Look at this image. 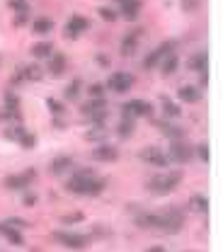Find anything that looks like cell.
<instances>
[{
  "mask_svg": "<svg viewBox=\"0 0 223 252\" xmlns=\"http://www.w3.org/2000/svg\"><path fill=\"white\" fill-rule=\"evenodd\" d=\"M104 88H109V90L117 92V95H126V92L134 88V75L126 73V71H117V73L109 75V80H107Z\"/></svg>",
  "mask_w": 223,
  "mask_h": 252,
  "instance_id": "8fae6325",
  "label": "cell"
},
{
  "mask_svg": "<svg viewBox=\"0 0 223 252\" xmlns=\"http://www.w3.org/2000/svg\"><path fill=\"white\" fill-rule=\"evenodd\" d=\"M138 160H143L146 165H150V167H158V170H167V165H170V160H167V155L158 148V146H146L141 153H138Z\"/></svg>",
  "mask_w": 223,
  "mask_h": 252,
  "instance_id": "30bf717a",
  "label": "cell"
},
{
  "mask_svg": "<svg viewBox=\"0 0 223 252\" xmlns=\"http://www.w3.org/2000/svg\"><path fill=\"white\" fill-rule=\"evenodd\" d=\"M189 211H194V213H208V199L204 194H192L189 196Z\"/></svg>",
  "mask_w": 223,
  "mask_h": 252,
  "instance_id": "f1b7e54d",
  "label": "cell"
},
{
  "mask_svg": "<svg viewBox=\"0 0 223 252\" xmlns=\"http://www.w3.org/2000/svg\"><path fill=\"white\" fill-rule=\"evenodd\" d=\"M165 155H167V160H172L177 165H187L194 160V146H189L187 141H172Z\"/></svg>",
  "mask_w": 223,
  "mask_h": 252,
  "instance_id": "5b68a950",
  "label": "cell"
},
{
  "mask_svg": "<svg viewBox=\"0 0 223 252\" xmlns=\"http://www.w3.org/2000/svg\"><path fill=\"white\" fill-rule=\"evenodd\" d=\"M107 114H109V109H102V112H97V114H90V117H88V121H90L92 126H97V124H104Z\"/></svg>",
  "mask_w": 223,
  "mask_h": 252,
  "instance_id": "ee69618b",
  "label": "cell"
},
{
  "mask_svg": "<svg viewBox=\"0 0 223 252\" xmlns=\"http://www.w3.org/2000/svg\"><path fill=\"white\" fill-rule=\"evenodd\" d=\"M25 131H27L25 124H13V126H8V129L3 131V138H8V141H17Z\"/></svg>",
  "mask_w": 223,
  "mask_h": 252,
  "instance_id": "836d02e7",
  "label": "cell"
},
{
  "mask_svg": "<svg viewBox=\"0 0 223 252\" xmlns=\"http://www.w3.org/2000/svg\"><path fill=\"white\" fill-rule=\"evenodd\" d=\"M104 189H107V179H102V177H90V184H88V196H100Z\"/></svg>",
  "mask_w": 223,
  "mask_h": 252,
  "instance_id": "d6a6232c",
  "label": "cell"
},
{
  "mask_svg": "<svg viewBox=\"0 0 223 252\" xmlns=\"http://www.w3.org/2000/svg\"><path fill=\"white\" fill-rule=\"evenodd\" d=\"M88 184H90V177L73 175L71 179L63 182V189H66L68 194H75V196H88Z\"/></svg>",
  "mask_w": 223,
  "mask_h": 252,
  "instance_id": "2e32d148",
  "label": "cell"
},
{
  "mask_svg": "<svg viewBox=\"0 0 223 252\" xmlns=\"http://www.w3.org/2000/svg\"><path fill=\"white\" fill-rule=\"evenodd\" d=\"M51 240L59 242L61 247H66V250H85V247H90V242H92L90 235L71 233V230H54V233H51Z\"/></svg>",
  "mask_w": 223,
  "mask_h": 252,
  "instance_id": "7a4b0ae2",
  "label": "cell"
},
{
  "mask_svg": "<svg viewBox=\"0 0 223 252\" xmlns=\"http://www.w3.org/2000/svg\"><path fill=\"white\" fill-rule=\"evenodd\" d=\"M73 165H75V160H73L71 155H56V158L51 160V165H49V172L56 175V177H61V175H66L68 170H73Z\"/></svg>",
  "mask_w": 223,
  "mask_h": 252,
  "instance_id": "d6986e66",
  "label": "cell"
},
{
  "mask_svg": "<svg viewBox=\"0 0 223 252\" xmlns=\"http://www.w3.org/2000/svg\"><path fill=\"white\" fill-rule=\"evenodd\" d=\"M104 138H107V129H104V124H97V126H92V129L85 133V141H92V143H107Z\"/></svg>",
  "mask_w": 223,
  "mask_h": 252,
  "instance_id": "4dcf8cb0",
  "label": "cell"
},
{
  "mask_svg": "<svg viewBox=\"0 0 223 252\" xmlns=\"http://www.w3.org/2000/svg\"><path fill=\"white\" fill-rule=\"evenodd\" d=\"M134 223H136V228H141V230H163V216H160V213L141 211Z\"/></svg>",
  "mask_w": 223,
  "mask_h": 252,
  "instance_id": "5bb4252c",
  "label": "cell"
},
{
  "mask_svg": "<svg viewBox=\"0 0 223 252\" xmlns=\"http://www.w3.org/2000/svg\"><path fill=\"white\" fill-rule=\"evenodd\" d=\"M206 83H208V75H206V73H199V85H196V88L201 90V88H206Z\"/></svg>",
  "mask_w": 223,
  "mask_h": 252,
  "instance_id": "816d5d0a",
  "label": "cell"
},
{
  "mask_svg": "<svg viewBox=\"0 0 223 252\" xmlns=\"http://www.w3.org/2000/svg\"><path fill=\"white\" fill-rule=\"evenodd\" d=\"M143 34H146L143 27H134V30H129V32L121 37V42H119V54H121L124 59L134 56L136 49H138V42L143 39Z\"/></svg>",
  "mask_w": 223,
  "mask_h": 252,
  "instance_id": "9c48e42d",
  "label": "cell"
},
{
  "mask_svg": "<svg viewBox=\"0 0 223 252\" xmlns=\"http://www.w3.org/2000/svg\"><path fill=\"white\" fill-rule=\"evenodd\" d=\"M182 179H184V172H182V170H170V172H165V175L150 177L148 184H146V189H148L150 194H155V196H167V194H172V192L182 184Z\"/></svg>",
  "mask_w": 223,
  "mask_h": 252,
  "instance_id": "6da1fadb",
  "label": "cell"
},
{
  "mask_svg": "<svg viewBox=\"0 0 223 252\" xmlns=\"http://www.w3.org/2000/svg\"><path fill=\"white\" fill-rule=\"evenodd\" d=\"M34 179H37V170H34V167H27V170L20 172V175H8V177L3 179V187L10 189V192H27V187H30Z\"/></svg>",
  "mask_w": 223,
  "mask_h": 252,
  "instance_id": "8992f818",
  "label": "cell"
},
{
  "mask_svg": "<svg viewBox=\"0 0 223 252\" xmlns=\"http://www.w3.org/2000/svg\"><path fill=\"white\" fill-rule=\"evenodd\" d=\"M37 201H39V196H37V194H32V192H27V194L22 196V206H27V208L37 206Z\"/></svg>",
  "mask_w": 223,
  "mask_h": 252,
  "instance_id": "f6af8a7d",
  "label": "cell"
},
{
  "mask_svg": "<svg viewBox=\"0 0 223 252\" xmlns=\"http://www.w3.org/2000/svg\"><path fill=\"white\" fill-rule=\"evenodd\" d=\"M97 15H100L104 22H117V20H119V10H114V8H107V5L97 8Z\"/></svg>",
  "mask_w": 223,
  "mask_h": 252,
  "instance_id": "8d00e7d4",
  "label": "cell"
},
{
  "mask_svg": "<svg viewBox=\"0 0 223 252\" xmlns=\"http://www.w3.org/2000/svg\"><path fill=\"white\" fill-rule=\"evenodd\" d=\"M85 221V213L83 211H73V213H66V216H61V225H75V223H83Z\"/></svg>",
  "mask_w": 223,
  "mask_h": 252,
  "instance_id": "d590c367",
  "label": "cell"
},
{
  "mask_svg": "<svg viewBox=\"0 0 223 252\" xmlns=\"http://www.w3.org/2000/svg\"><path fill=\"white\" fill-rule=\"evenodd\" d=\"M160 216H163V230H160V233L175 235V233H179V230L184 228V211H182V208L167 206V208L160 211Z\"/></svg>",
  "mask_w": 223,
  "mask_h": 252,
  "instance_id": "277c9868",
  "label": "cell"
},
{
  "mask_svg": "<svg viewBox=\"0 0 223 252\" xmlns=\"http://www.w3.org/2000/svg\"><path fill=\"white\" fill-rule=\"evenodd\" d=\"M160 102H163V114L167 117V119H179L182 117V107H177V102H172L170 97H160Z\"/></svg>",
  "mask_w": 223,
  "mask_h": 252,
  "instance_id": "4316f807",
  "label": "cell"
},
{
  "mask_svg": "<svg viewBox=\"0 0 223 252\" xmlns=\"http://www.w3.org/2000/svg\"><path fill=\"white\" fill-rule=\"evenodd\" d=\"M51 126H54L56 131H63V129H66V121H63V117H54V121H51Z\"/></svg>",
  "mask_w": 223,
  "mask_h": 252,
  "instance_id": "681fc988",
  "label": "cell"
},
{
  "mask_svg": "<svg viewBox=\"0 0 223 252\" xmlns=\"http://www.w3.org/2000/svg\"><path fill=\"white\" fill-rule=\"evenodd\" d=\"M46 107H49V112H51L54 117H63V114H66V104H63L61 100H56V97H49V100H46Z\"/></svg>",
  "mask_w": 223,
  "mask_h": 252,
  "instance_id": "e575fe53",
  "label": "cell"
},
{
  "mask_svg": "<svg viewBox=\"0 0 223 252\" xmlns=\"http://www.w3.org/2000/svg\"><path fill=\"white\" fill-rule=\"evenodd\" d=\"M95 63H97L100 68H109V63H112V61H109V56H107V54H97V56H95Z\"/></svg>",
  "mask_w": 223,
  "mask_h": 252,
  "instance_id": "7dc6e473",
  "label": "cell"
},
{
  "mask_svg": "<svg viewBox=\"0 0 223 252\" xmlns=\"http://www.w3.org/2000/svg\"><path fill=\"white\" fill-rule=\"evenodd\" d=\"M88 30H90V20H88L85 15H71L68 22H66V27H63V37L71 39V42H75V39H80Z\"/></svg>",
  "mask_w": 223,
  "mask_h": 252,
  "instance_id": "ba28073f",
  "label": "cell"
},
{
  "mask_svg": "<svg viewBox=\"0 0 223 252\" xmlns=\"http://www.w3.org/2000/svg\"><path fill=\"white\" fill-rule=\"evenodd\" d=\"M8 8L17 15V13H30V3L27 0H8Z\"/></svg>",
  "mask_w": 223,
  "mask_h": 252,
  "instance_id": "ab89813d",
  "label": "cell"
},
{
  "mask_svg": "<svg viewBox=\"0 0 223 252\" xmlns=\"http://www.w3.org/2000/svg\"><path fill=\"white\" fill-rule=\"evenodd\" d=\"M175 49H177V39H165L158 49H153L143 61H141V68L143 71H153V68H158L160 66V61L165 59V56H170V54H175Z\"/></svg>",
  "mask_w": 223,
  "mask_h": 252,
  "instance_id": "3957f363",
  "label": "cell"
},
{
  "mask_svg": "<svg viewBox=\"0 0 223 252\" xmlns=\"http://www.w3.org/2000/svg\"><path fill=\"white\" fill-rule=\"evenodd\" d=\"M0 124H3V109H0Z\"/></svg>",
  "mask_w": 223,
  "mask_h": 252,
  "instance_id": "db71d44e",
  "label": "cell"
},
{
  "mask_svg": "<svg viewBox=\"0 0 223 252\" xmlns=\"http://www.w3.org/2000/svg\"><path fill=\"white\" fill-rule=\"evenodd\" d=\"M20 71H22V78H25V83H39L42 78H44V68H42V63H30V66H20Z\"/></svg>",
  "mask_w": 223,
  "mask_h": 252,
  "instance_id": "603a6c76",
  "label": "cell"
},
{
  "mask_svg": "<svg viewBox=\"0 0 223 252\" xmlns=\"http://www.w3.org/2000/svg\"><path fill=\"white\" fill-rule=\"evenodd\" d=\"M158 68H160V73H163V75H172V73L179 68V56H177V54L165 56V59L160 61V66H158Z\"/></svg>",
  "mask_w": 223,
  "mask_h": 252,
  "instance_id": "484cf974",
  "label": "cell"
},
{
  "mask_svg": "<svg viewBox=\"0 0 223 252\" xmlns=\"http://www.w3.org/2000/svg\"><path fill=\"white\" fill-rule=\"evenodd\" d=\"M119 148L112 143H95V148L90 150V158L95 163H117L119 160Z\"/></svg>",
  "mask_w": 223,
  "mask_h": 252,
  "instance_id": "7c38bea8",
  "label": "cell"
},
{
  "mask_svg": "<svg viewBox=\"0 0 223 252\" xmlns=\"http://www.w3.org/2000/svg\"><path fill=\"white\" fill-rule=\"evenodd\" d=\"M143 13V0H124L119 5V17L129 20V22H136Z\"/></svg>",
  "mask_w": 223,
  "mask_h": 252,
  "instance_id": "9a60e30c",
  "label": "cell"
},
{
  "mask_svg": "<svg viewBox=\"0 0 223 252\" xmlns=\"http://www.w3.org/2000/svg\"><path fill=\"white\" fill-rule=\"evenodd\" d=\"M51 54H54V44H51V42H37V44L32 46V56H34L37 61L49 59Z\"/></svg>",
  "mask_w": 223,
  "mask_h": 252,
  "instance_id": "f546056e",
  "label": "cell"
},
{
  "mask_svg": "<svg viewBox=\"0 0 223 252\" xmlns=\"http://www.w3.org/2000/svg\"><path fill=\"white\" fill-rule=\"evenodd\" d=\"M194 158H196L199 163H204V165H206V163L211 160V153H208V143H199V146L194 148Z\"/></svg>",
  "mask_w": 223,
  "mask_h": 252,
  "instance_id": "f35d334b",
  "label": "cell"
},
{
  "mask_svg": "<svg viewBox=\"0 0 223 252\" xmlns=\"http://www.w3.org/2000/svg\"><path fill=\"white\" fill-rule=\"evenodd\" d=\"M20 107H22L20 95H17L13 88L5 90V92H3V109H5V112H20Z\"/></svg>",
  "mask_w": 223,
  "mask_h": 252,
  "instance_id": "d4e9b609",
  "label": "cell"
},
{
  "mask_svg": "<svg viewBox=\"0 0 223 252\" xmlns=\"http://www.w3.org/2000/svg\"><path fill=\"white\" fill-rule=\"evenodd\" d=\"M177 100L179 102H187V104H196L201 100V90L196 85H182L177 90Z\"/></svg>",
  "mask_w": 223,
  "mask_h": 252,
  "instance_id": "44dd1931",
  "label": "cell"
},
{
  "mask_svg": "<svg viewBox=\"0 0 223 252\" xmlns=\"http://www.w3.org/2000/svg\"><path fill=\"white\" fill-rule=\"evenodd\" d=\"M179 8L184 13H196L201 8V0H179Z\"/></svg>",
  "mask_w": 223,
  "mask_h": 252,
  "instance_id": "60d3db41",
  "label": "cell"
},
{
  "mask_svg": "<svg viewBox=\"0 0 223 252\" xmlns=\"http://www.w3.org/2000/svg\"><path fill=\"white\" fill-rule=\"evenodd\" d=\"M146 252H167V247H163V245H150Z\"/></svg>",
  "mask_w": 223,
  "mask_h": 252,
  "instance_id": "f5cc1de1",
  "label": "cell"
},
{
  "mask_svg": "<svg viewBox=\"0 0 223 252\" xmlns=\"http://www.w3.org/2000/svg\"><path fill=\"white\" fill-rule=\"evenodd\" d=\"M153 126H155L163 136H167L170 141H184V136H187V131H184L182 126H177V124H172V121H165V119H153Z\"/></svg>",
  "mask_w": 223,
  "mask_h": 252,
  "instance_id": "4fadbf2b",
  "label": "cell"
},
{
  "mask_svg": "<svg viewBox=\"0 0 223 252\" xmlns=\"http://www.w3.org/2000/svg\"><path fill=\"white\" fill-rule=\"evenodd\" d=\"M54 30H56V25H54V20H51V17H37V20L32 22V32H34L37 37L51 34Z\"/></svg>",
  "mask_w": 223,
  "mask_h": 252,
  "instance_id": "cb8c5ba5",
  "label": "cell"
},
{
  "mask_svg": "<svg viewBox=\"0 0 223 252\" xmlns=\"http://www.w3.org/2000/svg\"><path fill=\"white\" fill-rule=\"evenodd\" d=\"M0 235H3V237H5L13 247H25V245H27V240H25L22 230H17V228L8 225L5 221H0Z\"/></svg>",
  "mask_w": 223,
  "mask_h": 252,
  "instance_id": "e0dca14e",
  "label": "cell"
},
{
  "mask_svg": "<svg viewBox=\"0 0 223 252\" xmlns=\"http://www.w3.org/2000/svg\"><path fill=\"white\" fill-rule=\"evenodd\" d=\"M187 68L192 73H206V68H208V54L204 49L201 51H194L189 56V61H187Z\"/></svg>",
  "mask_w": 223,
  "mask_h": 252,
  "instance_id": "ffe728a7",
  "label": "cell"
},
{
  "mask_svg": "<svg viewBox=\"0 0 223 252\" xmlns=\"http://www.w3.org/2000/svg\"><path fill=\"white\" fill-rule=\"evenodd\" d=\"M153 104L148 100H129L121 104V117L129 119H141V117H153Z\"/></svg>",
  "mask_w": 223,
  "mask_h": 252,
  "instance_id": "52a82bcc",
  "label": "cell"
},
{
  "mask_svg": "<svg viewBox=\"0 0 223 252\" xmlns=\"http://www.w3.org/2000/svg\"><path fill=\"white\" fill-rule=\"evenodd\" d=\"M114 3H119V5H121V3H124V0H114Z\"/></svg>",
  "mask_w": 223,
  "mask_h": 252,
  "instance_id": "11a10c76",
  "label": "cell"
},
{
  "mask_svg": "<svg viewBox=\"0 0 223 252\" xmlns=\"http://www.w3.org/2000/svg\"><path fill=\"white\" fill-rule=\"evenodd\" d=\"M75 175H80V177H95L92 167H80V170H75Z\"/></svg>",
  "mask_w": 223,
  "mask_h": 252,
  "instance_id": "f907efd6",
  "label": "cell"
},
{
  "mask_svg": "<svg viewBox=\"0 0 223 252\" xmlns=\"http://www.w3.org/2000/svg\"><path fill=\"white\" fill-rule=\"evenodd\" d=\"M136 131V119H129V117H121L119 126H117V136L119 138H131Z\"/></svg>",
  "mask_w": 223,
  "mask_h": 252,
  "instance_id": "83f0119b",
  "label": "cell"
},
{
  "mask_svg": "<svg viewBox=\"0 0 223 252\" xmlns=\"http://www.w3.org/2000/svg\"><path fill=\"white\" fill-rule=\"evenodd\" d=\"M80 90H83V80H80V78H73V80L68 83V88L63 90V97H66V100H78V97H80Z\"/></svg>",
  "mask_w": 223,
  "mask_h": 252,
  "instance_id": "1f68e13d",
  "label": "cell"
},
{
  "mask_svg": "<svg viewBox=\"0 0 223 252\" xmlns=\"http://www.w3.org/2000/svg\"><path fill=\"white\" fill-rule=\"evenodd\" d=\"M109 235V230L107 228H102V225H95L92 228V233H90V237H107Z\"/></svg>",
  "mask_w": 223,
  "mask_h": 252,
  "instance_id": "c3c4849f",
  "label": "cell"
},
{
  "mask_svg": "<svg viewBox=\"0 0 223 252\" xmlns=\"http://www.w3.org/2000/svg\"><path fill=\"white\" fill-rule=\"evenodd\" d=\"M5 223H8V225H13V228H17V230H25V228H30V225H32L30 221H25V218H17V216L8 218Z\"/></svg>",
  "mask_w": 223,
  "mask_h": 252,
  "instance_id": "7bdbcfd3",
  "label": "cell"
},
{
  "mask_svg": "<svg viewBox=\"0 0 223 252\" xmlns=\"http://www.w3.org/2000/svg\"><path fill=\"white\" fill-rule=\"evenodd\" d=\"M107 107H109V104H107L104 97H90L88 102L80 104V114H83V117H90V114H97V112H102V109H107Z\"/></svg>",
  "mask_w": 223,
  "mask_h": 252,
  "instance_id": "7402d4cb",
  "label": "cell"
},
{
  "mask_svg": "<svg viewBox=\"0 0 223 252\" xmlns=\"http://www.w3.org/2000/svg\"><path fill=\"white\" fill-rule=\"evenodd\" d=\"M27 22H30V13H17V15H15V20H13V25H15V27H25Z\"/></svg>",
  "mask_w": 223,
  "mask_h": 252,
  "instance_id": "bcb514c9",
  "label": "cell"
},
{
  "mask_svg": "<svg viewBox=\"0 0 223 252\" xmlns=\"http://www.w3.org/2000/svg\"><path fill=\"white\" fill-rule=\"evenodd\" d=\"M17 143H20V148H25V150H32V148L37 146V136H34V133H30V131H25V133L17 138Z\"/></svg>",
  "mask_w": 223,
  "mask_h": 252,
  "instance_id": "74e56055",
  "label": "cell"
},
{
  "mask_svg": "<svg viewBox=\"0 0 223 252\" xmlns=\"http://www.w3.org/2000/svg\"><path fill=\"white\" fill-rule=\"evenodd\" d=\"M104 92H107V88H104L102 83H92V85L88 88V95H90V97H104Z\"/></svg>",
  "mask_w": 223,
  "mask_h": 252,
  "instance_id": "b9f144b4",
  "label": "cell"
},
{
  "mask_svg": "<svg viewBox=\"0 0 223 252\" xmlns=\"http://www.w3.org/2000/svg\"><path fill=\"white\" fill-rule=\"evenodd\" d=\"M46 68H49V75L61 78V75H66V71H68V59H66L63 54H51Z\"/></svg>",
  "mask_w": 223,
  "mask_h": 252,
  "instance_id": "ac0fdd59",
  "label": "cell"
}]
</instances>
